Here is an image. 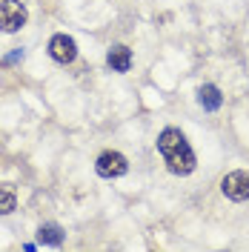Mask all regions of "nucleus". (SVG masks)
Here are the masks:
<instances>
[{"mask_svg": "<svg viewBox=\"0 0 249 252\" xmlns=\"http://www.w3.org/2000/svg\"><path fill=\"white\" fill-rule=\"evenodd\" d=\"M157 149H160V155L166 160L169 172L189 175L195 169V152H192V146L187 143L181 129H163L160 138H157Z\"/></svg>", "mask_w": 249, "mask_h": 252, "instance_id": "obj_1", "label": "nucleus"}, {"mask_svg": "<svg viewBox=\"0 0 249 252\" xmlns=\"http://www.w3.org/2000/svg\"><path fill=\"white\" fill-rule=\"evenodd\" d=\"M23 23H26V6L20 0H3L0 3V29L17 32Z\"/></svg>", "mask_w": 249, "mask_h": 252, "instance_id": "obj_2", "label": "nucleus"}, {"mask_svg": "<svg viewBox=\"0 0 249 252\" xmlns=\"http://www.w3.org/2000/svg\"><path fill=\"white\" fill-rule=\"evenodd\" d=\"M220 189L229 201H247L249 198V172L238 169V172H229L223 181H220Z\"/></svg>", "mask_w": 249, "mask_h": 252, "instance_id": "obj_3", "label": "nucleus"}, {"mask_svg": "<svg viewBox=\"0 0 249 252\" xmlns=\"http://www.w3.org/2000/svg\"><path fill=\"white\" fill-rule=\"evenodd\" d=\"M94 169H97V175H103V178H118V175H124L129 169V163H126V158L121 152H103V155L97 158Z\"/></svg>", "mask_w": 249, "mask_h": 252, "instance_id": "obj_4", "label": "nucleus"}, {"mask_svg": "<svg viewBox=\"0 0 249 252\" xmlns=\"http://www.w3.org/2000/svg\"><path fill=\"white\" fill-rule=\"evenodd\" d=\"M49 55L58 63H72L75 55H78V46H75V40H72L69 34H55V37L49 40Z\"/></svg>", "mask_w": 249, "mask_h": 252, "instance_id": "obj_5", "label": "nucleus"}, {"mask_svg": "<svg viewBox=\"0 0 249 252\" xmlns=\"http://www.w3.org/2000/svg\"><path fill=\"white\" fill-rule=\"evenodd\" d=\"M106 63H109L115 72H126V69L132 66V52H129L126 46H115V49H109Z\"/></svg>", "mask_w": 249, "mask_h": 252, "instance_id": "obj_6", "label": "nucleus"}, {"mask_svg": "<svg viewBox=\"0 0 249 252\" xmlns=\"http://www.w3.org/2000/svg\"><path fill=\"white\" fill-rule=\"evenodd\" d=\"M198 100H201L203 109H209V112H215L220 103H223L220 89H218V86H212V83H206V86H201V89H198Z\"/></svg>", "mask_w": 249, "mask_h": 252, "instance_id": "obj_7", "label": "nucleus"}, {"mask_svg": "<svg viewBox=\"0 0 249 252\" xmlns=\"http://www.w3.org/2000/svg\"><path fill=\"white\" fill-rule=\"evenodd\" d=\"M17 198H15V189L12 184H0V215H9L15 209Z\"/></svg>", "mask_w": 249, "mask_h": 252, "instance_id": "obj_8", "label": "nucleus"}, {"mask_svg": "<svg viewBox=\"0 0 249 252\" xmlns=\"http://www.w3.org/2000/svg\"><path fill=\"white\" fill-rule=\"evenodd\" d=\"M37 235H40L43 244H52V247H58V244L63 241V232H61V226H58V223H43Z\"/></svg>", "mask_w": 249, "mask_h": 252, "instance_id": "obj_9", "label": "nucleus"}]
</instances>
